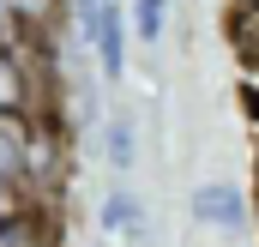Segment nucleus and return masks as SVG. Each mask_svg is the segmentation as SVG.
<instances>
[{"label":"nucleus","mask_w":259,"mask_h":247,"mask_svg":"<svg viewBox=\"0 0 259 247\" xmlns=\"http://www.w3.org/2000/svg\"><path fill=\"white\" fill-rule=\"evenodd\" d=\"M103 151H109V169H121V175L139 163V127H133V115H115V121H109Z\"/></svg>","instance_id":"39448f33"},{"label":"nucleus","mask_w":259,"mask_h":247,"mask_svg":"<svg viewBox=\"0 0 259 247\" xmlns=\"http://www.w3.org/2000/svg\"><path fill=\"white\" fill-rule=\"evenodd\" d=\"M55 6H61V0H6L12 24H42V18H55Z\"/></svg>","instance_id":"1a4fd4ad"},{"label":"nucleus","mask_w":259,"mask_h":247,"mask_svg":"<svg viewBox=\"0 0 259 247\" xmlns=\"http://www.w3.org/2000/svg\"><path fill=\"white\" fill-rule=\"evenodd\" d=\"M24 115H36V72L18 43H6L0 49V121H24Z\"/></svg>","instance_id":"7ed1b4c3"},{"label":"nucleus","mask_w":259,"mask_h":247,"mask_svg":"<svg viewBox=\"0 0 259 247\" xmlns=\"http://www.w3.org/2000/svg\"><path fill=\"white\" fill-rule=\"evenodd\" d=\"M24 121H0V175H12V181H24Z\"/></svg>","instance_id":"6e6552de"},{"label":"nucleus","mask_w":259,"mask_h":247,"mask_svg":"<svg viewBox=\"0 0 259 247\" xmlns=\"http://www.w3.org/2000/svg\"><path fill=\"white\" fill-rule=\"evenodd\" d=\"M42 211V199L30 193L24 181H12V175H0V223H18V217H36Z\"/></svg>","instance_id":"0eeeda50"},{"label":"nucleus","mask_w":259,"mask_h":247,"mask_svg":"<svg viewBox=\"0 0 259 247\" xmlns=\"http://www.w3.org/2000/svg\"><path fill=\"white\" fill-rule=\"evenodd\" d=\"M241 6H247V12H259V0H241Z\"/></svg>","instance_id":"9b49d317"},{"label":"nucleus","mask_w":259,"mask_h":247,"mask_svg":"<svg viewBox=\"0 0 259 247\" xmlns=\"http://www.w3.org/2000/svg\"><path fill=\"white\" fill-rule=\"evenodd\" d=\"M193 217L217 235H241L247 229V199L235 181H199L193 187Z\"/></svg>","instance_id":"f03ea898"},{"label":"nucleus","mask_w":259,"mask_h":247,"mask_svg":"<svg viewBox=\"0 0 259 247\" xmlns=\"http://www.w3.org/2000/svg\"><path fill=\"white\" fill-rule=\"evenodd\" d=\"M103 229H115V235H145V205H139V193L115 187V193L103 199Z\"/></svg>","instance_id":"20e7f679"},{"label":"nucleus","mask_w":259,"mask_h":247,"mask_svg":"<svg viewBox=\"0 0 259 247\" xmlns=\"http://www.w3.org/2000/svg\"><path fill=\"white\" fill-rule=\"evenodd\" d=\"M12 43V12H6V0H0V49Z\"/></svg>","instance_id":"9d476101"},{"label":"nucleus","mask_w":259,"mask_h":247,"mask_svg":"<svg viewBox=\"0 0 259 247\" xmlns=\"http://www.w3.org/2000/svg\"><path fill=\"white\" fill-rule=\"evenodd\" d=\"M78 43L97 55L103 78L127 72V12L121 0H78Z\"/></svg>","instance_id":"f257e3e1"},{"label":"nucleus","mask_w":259,"mask_h":247,"mask_svg":"<svg viewBox=\"0 0 259 247\" xmlns=\"http://www.w3.org/2000/svg\"><path fill=\"white\" fill-rule=\"evenodd\" d=\"M127 30L139 43H163V30H169V0H133Z\"/></svg>","instance_id":"423d86ee"}]
</instances>
